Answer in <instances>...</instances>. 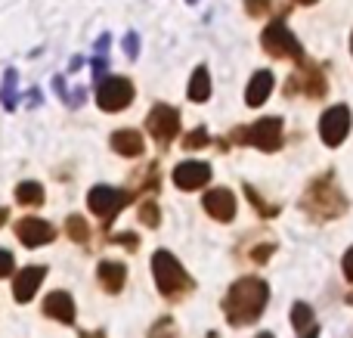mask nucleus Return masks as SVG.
I'll use <instances>...</instances> for the list:
<instances>
[{
  "instance_id": "f257e3e1",
  "label": "nucleus",
  "mask_w": 353,
  "mask_h": 338,
  "mask_svg": "<svg viewBox=\"0 0 353 338\" xmlns=\"http://www.w3.org/2000/svg\"><path fill=\"white\" fill-rule=\"evenodd\" d=\"M267 298H270V289L263 279H257V277L239 279V283H232L230 292H226V301H223L226 320H230L232 326L257 323V317L267 308Z\"/></svg>"
},
{
  "instance_id": "f03ea898",
  "label": "nucleus",
  "mask_w": 353,
  "mask_h": 338,
  "mask_svg": "<svg viewBox=\"0 0 353 338\" xmlns=\"http://www.w3.org/2000/svg\"><path fill=\"white\" fill-rule=\"evenodd\" d=\"M304 208L310 211V217L316 221H332V217H341L347 211V199L338 190L335 177L325 174V177H316L304 192Z\"/></svg>"
},
{
  "instance_id": "7ed1b4c3",
  "label": "nucleus",
  "mask_w": 353,
  "mask_h": 338,
  "mask_svg": "<svg viewBox=\"0 0 353 338\" xmlns=\"http://www.w3.org/2000/svg\"><path fill=\"white\" fill-rule=\"evenodd\" d=\"M152 273H155V286H159V292L165 298H171V301H176V298L189 295L192 292V279H189V273L180 267V261L174 258L171 252H155L152 255Z\"/></svg>"
},
{
  "instance_id": "20e7f679",
  "label": "nucleus",
  "mask_w": 353,
  "mask_h": 338,
  "mask_svg": "<svg viewBox=\"0 0 353 338\" xmlns=\"http://www.w3.org/2000/svg\"><path fill=\"white\" fill-rule=\"evenodd\" d=\"M261 47L267 50L270 56H276V59H294V62H304V47H301V41L292 34V28H288L282 19H276V22H270L267 28H263L261 34Z\"/></svg>"
},
{
  "instance_id": "39448f33",
  "label": "nucleus",
  "mask_w": 353,
  "mask_h": 338,
  "mask_svg": "<svg viewBox=\"0 0 353 338\" xmlns=\"http://www.w3.org/2000/svg\"><path fill=\"white\" fill-rule=\"evenodd\" d=\"M236 143H251V146L263 149V152H276L282 146V121L279 118H261L251 128H239L232 134Z\"/></svg>"
},
{
  "instance_id": "423d86ee",
  "label": "nucleus",
  "mask_w": 353,
  "mask_h": 338,
  "mask_svg": "<svg viewBox=\"0 0 353 338\" xmlns=\"http://www.w3.org/2000/svg\"><path fill=\"white\" fill-rule=\"evenodd\" d=\"M130 99H134V84H130L128 78H118V74H112V78H103L97 87V103L103 112H121L130 106Z\"/></svg>"
},
{
  "instance_id": "0eeeda50",
  "label": "nucleus",
  "mask_w": 353,
  "mask_h": 338,
  "mask_svg": "<svg viewBox=\"0 0 353 338\" xmlns=\"http://www.w3.org/2000/svg\"><path fill=\"white\" fill-rule=\"evenodd\" d=\"M130 202V192L124 190H112V186H93L90 196H87V205L97 217H103L105 223H112V217Z\"/></svg>"
},
{
  "instance_id": "6e6552de",
  "label": "nucleus",
  "mask_w": 353,
  "mask_h": 338,
  "mask_svg": "<svg viewBox=\"0 0 353 338\" xmlns=\"http://www.w3.org/2000/svg\"><path fill=\"white\" fill-rule=\"evenodd\" d=\"M350 134V109L347 106H332L319 118V137L325 146H341Z\"/></svg>"
},
{
  "instance_id": "1a4fd4ad",
  "label": "nucleus",
  "mask_w": 353,
  "mask_h": 338,
  "mask_svg": "<svg viewBox=\"0 0 353 338\" xmlns=\"http://www.w3.org/2000/svg\"><path fill=\"white\" fill-rule=\"evenodd\" d=\"M146 130L152 134V140L159 143V146H168V143L176 137V130H180V112H176L174 106H165V103L155 106L146 118Z\"/></svg>"
},
{
  "instance_id": "9d476101",
  "label": "nucleus",
  "mask_w": 353,
  "mask_h": 338,
  "mask_svg": "<svg viewBox=\"0 0 353 338\" xmlns=\"http://www.w3.org/2000/svg\"><path fill=\"white\" fill-rule=\"evenodd\" d=\"M16 236L22 246L28 248H37V246H47V242H53L56 230L50 227L47 221H41V217H25V221L16 223Z\"/></svg>"
},
{
  "instance_id": "9b49d317",
  "label": "nucleus",
  "mask_w": 353,
  "mask_h": 338,
  "mask_svg": "<svg viewBox=\"0 0 353 338\" xmlns=\"http://www.w3.org/2000/svg\"><path fill=\"white\" fill-rule=\"evenodd\" d=\"M208 180H211V168H208L205 161H183V165L174 168V183L186 192L201 190Z\"/></svg>"
},
{
  "instance_id": "f8f14e48",
  "label": "nucleus",
  "mask_w": 353,
  "mask_h": 338,
  "mask_svg": "<svg viewBox=\"0 0 353 338\" xmlns=\"http://www.w3.org/2000/svg\"><path fill=\"white\" fill-rule=\"evenodd\" d=\"M201 205H205L208 215H211L214 221H220V223H226V221L236 217V196H232L230 190H211Z\"/></svg>"
},
{
  "instance_id": "ddd939ff",
  "label": "nucleus",
  "mask_w": 353,
  "mask_h": 338,
  "mask_svg": "<svg viewBox=\"0 0 353 338\" xmlns=\"http://www.w3.org/2000/svg\"><path fill=\"white\" fill-rule=\"evenodd\" d=\"M43 317H53V320L72 326V323H74V301H72V295H68V292H50V295L43 298Z\"/></svg>"
},
{
  "instance_id": "4468645a",
  "label": "nucleus",
  "mask_w": 353,
  "mask_h": 338,
  "mask_svg": "<svg viewBox=\"0 0 353 338\" xmlns=\"http://www.w3.org/2000/svg\"><path fill=\"white\" fill-rule=\"evenodd\" d=\"M47 277V270L43 267H25L22 273H19L16 279H12V295H16V301H31L34 298V292L41 289V279Z\"/></svg>"
},
{
  "instance_id": "2eb2a0df",
  "label": "nucleus",
  "mask_w": 353,
  "mask_h": 338,
  "mask_svg": "<svg viewBox=\"0 0 353 338\" xmlns=\"http://www.w3.org/2000/svg\"><path fill=\"white\" fill-rule=\"evenodd\" d=\"M112 149H115L118 155H128V159H134V155H143V134L140 130H115L112 134Z\"/></svg>"
},
{
  "instance_id": "dca6fc26",
  "label": "nucleus",
  "mask_w": 353,
  "mask_h": 338,
  "mask_svg": "<svg viewBox=\"0 0 353 338\" xmlns=\"http://www.w3.org/2000/svg\"><path fill=\"white\" fill-rule=\"evenodd\" d=\"M97 273H99V283H103L105 292L115 295V292L124 289V279H128V267L124 264H118V261H103Z\"/></svg>"
},
{
  "instance_id": "f3484780",
  "label": "nucleus",
  "mask_w": 353,
  "mask_h": 338,
  "mask_svg": "<svg viewBox=\"0 0 353 338\" xmlns=\"http://www.w3.org/2000/svg\"><path fill=\"white\" fill-rule=\"evenodd\" d=\"M270 93H273V72H257L254 78H251L248 90H245V103L248 106H263Z\"/></svg>"
},
{
  "instance_id": "a211bd4d",
  "label": "nucleus",
  "mask_w": 353,
  "mask_h": 338,
  "mask_svg": "<svg viewBox=\"0 0 353 338\" xmlns=\"http://www.w3.org/2000/svg\"><path fill=\"white\" fill-rule=\"evenodd\" d=\"M211 97V74H208L205 66H199L192 72V81H189V99L192 103H205Z\"/></svg>"
},
{
  "instance_id": "6ab92c4d",
  "label": "nucleus",
  "mask_w": 353,
  "mask_h": 338,
  "mask_svg": "<svg viewBox=\"0 0 353 338\" xmlns=\"http://www.w3.org/2000/svg\"><path fill=\"white\" fill-rule=\"evenodd\" d=\"M16 202L19 205H28V208H37L43 202V186L34 183V180H22L16 186Z\"/></svg>"
},
{
  "instance_id": "aec40b11",
  "label": "nucleus",
  "mask_w": 353,
  "mask_h": 338,
  "mask_svg": "<svg viewBox=\"0 0 353 338\" xmlns=\"http://www.w3.org/2000/svg\"><path fill=\"white\" fill-rule=\"evenodd\" d=\"M304 66V93L307 97H323L325 93V78L313 62H301Z\"/></svg>"
},
{
  "instance_id": "412c9836",
  "label": "nucleus",
  "mask_w": 353,
  "mask_h": 338,
  "mask_svg": "<svg viewBox=\"0 0 353 338\" xmlns=\"http://www.w3.org/2000/svg\"><path fill=\"white\" fill-rule=\"evenodd\" d=\"M65 233L72 236L74 242H87V239H90V227H87V221L81 215L68 217V221H65Z\"/></svg>"
},
{
  "instance_id": "4be33fe9",
  "label": "nucleus",
  "mask_w": 353,
  "mask_h": 338,
  "mask_svg": "<svg viewBox=\"0 0 353 338\" xmlns=\"http://www.w3.org/2000/svg\"><path fill=\"white\" fill-rule=\"evenodd\" d=\"M292 323H294V329H298L301 335L307 332V329H313V310L307 308V304H294V310H292Z\"/></svg>"
},
{
  "instance_id": "5701e85b",
  "label": "nucleus",
  "mask_w": 353,
  "mask_h": 338,
  "mask_svg": "<svg viewBox=\"0 0 353 338\" xmlns=\"http://www.w3.org/2000/svg\"><path fill=\"white\" fill-rule=\"evenodd\" d=\"M140 221L146 223V227H159V221H161V211H159V205H155L152 199H146V202L140 205Z\"/></svg>"
},
{
  "instance_id": "b1692460",
  "label": "nucleus",
  "mask_w": 353,
  "mask_h": 338,
  "mask_svg": "<svg viewBox=\"0 0 353 338\" xmlns=\"http://www.w3.org/2000/svg\"><path fill=\"white\" fill-rule=\"evenodd\" d=\"M12 90H16V72H6L3 90H0V99H3L6 109H16V97H12Z\"/></svg>"
},
{
  "instance_id": "393cba45",
  "label": "nucleus",
  "mask_w": 353,
  "mask_h": 338,
  "mask_svg": "<svg viewBox=\"0 0 353 338\" xmlns=\"http://www.w3.org/2000/svg\"><path fill=\"white\" fill-rule=\"evenodd\" d=\"M245 192H248V199H251V202H254V208L261 211V215H267V217L279 215V208H273V205H267V202H263V199H261V192H257L254 186H245Z\"/></svg>"
},
{
  "instance_id": "a878e982",
  "label": "nucleus",
  "mask_w": 353,
  "mask_h": 338,
  "mask_svg": "<svg viewBox=\"0 0 353 338\" xmlns=\"http://www.w3.org/2000/svg\"><path fill=\"white\" fill-rule=\"evenodd\" d=\"M208 140H211V137H208V130H192V134H186L183 137V146L186 149H201V146H208Z\"/></svg>"
},
{
  "instance_id": "bb28decb",
  "label": "nucleus",
  "mask_w": 353,
  "mask_h": 338,
  "mask_svg": "<svg viewBox=\"0 0 353 338\" xmlns=\"http://www.w3.org/2000/svg\"><path fill=\"white\" fill-rule=\"evenodd\" d=\"M245 10H248V16H263L270 10V0H245Z\"/></svg>"
},
{
  "instance_id": "cd10ccee",
  "label": "nucleus",
  "mask_w": 353,
  "mask_h": 338,
  "mask_svg": "<svg viewBox=\"0 0 353 338\" xmlns=\"http://www.w3.org/2000/svg\"><path fill=\"white\" fill-rule=\"evenodd\" d=\"M12 270H16V264H12V255L6 252V248H0V279L10 277Z\"/></svg>"
},
{
  "instance_id": "c85d7f7f",
  "label": "nucleus",
  "mask_w": 353,
  "mask_h": 338,
  "mask_svg": "<svg viewBox=\"0 0 353 338\" xmlns=\"http://www.w3.org/2000/svg\"><path fill=\"white\" fill-rule=\"evenodd\" d=\"M270 255H273V246H261V248H254V252H251V258H254L257 264H263Z\"/></svg>"
},
{
  "instance_id": "c756f323",
  "label": "nucleus",
  "mask_w": 353,
  "mask_h": 338,
  "mask_svg": "<svg viewBox=\"0 0 353 338\" xmlns=\"http://www.w3.org/2000/svg\"><path fill=\"white\" fill-rule=\"evenodd\" d=\"M152 338H174V332H171V323H161V326H155V332H152Z\"/></svg>"
},
{
  "instance_id": "7c9ffc66",
  "label": "nucleus",
  "mask_w": 353,
  "mask_h": 338,
  "mask_svg": "<svg viewBox=\"0 0 353 338\" xmlns=\"http://www.w3.org/2000/svg\"><path fill=\"white\" fill-rule=\"evenodd\" d=\"M344 277L353 279V248H350L347 255H344Z\"/></svg>"
},
{
  "instance_id": "2f4dec72",
  "label": "nucleus",
  "mask_w": 353,
  "mask_h": 338,
  "mask_svg": "<svg viewBox=\"0 0 353 338\" xmlns=\"http://www.w3.org/2000/svg\"><path fill=\"white\" fill-rule=\"evenodd\" d=\"M124 47H128V53H130V56H137V34H128Z\"/></svg>"
},
{
  "instance_id": "473e14b6",
  "label": "nucleus",
  "mask_w": 353,
  "mask_h": 338,
  "mask_svg": "<svg viewBox=\"0 0 353 338\" xmlns=\"http://www.w3.org/2000/svg\"><path fill=\"white\" fill-rule=\"evenodd\" d=\"M81 338H105V335H103V332H84Z\"/></svg>"
},
{
  "instance_id": "72a5a7b5",
  "label": "nucleus",
  "mask_w": 353,
  "mask_h": 338,
  "mask_svg": "<svg viewBox=\"0 0 353 338\" xmlns=\"http://www.w3.org/2000/svg\"><path fill=\"white\" fill-rule=\"evenodd\" d=\"M304 335H307V338H316V329H307Z\"/></svg>"
},
{
  "instance_id": "f704fd0d",
  "label": "nucleus",
  "mask_w": 353,
  "mask_h": 338,
  "mask_svg": "<svg viewBox=\"0 0 353 338\" xmlns=\"http://www.w3.org/2000/svg\"><path fill=\"white\" fill-rule=\"evenodd\" d=\"M6 221V208H0V223H3Z\"/></svg>"
},
{
  "instance_id": "c9c22d12",
  "label": "nucleus",
  "mask_w": 353,
  "mask_h": 338,
  "mask_svg": "<svg viewBox=\"0 0 353 338\" xmlns=\"http://www.w3.org/2000/svg\"><path fill=\"white\" fill-rule=\"evenodd\" d=\"M257 338H276L273 332H261V335H257Z\"/></svg>"
},
{
  "instance_id": "e433bc0d",
  "label": "nucleus",
  "mask_w": 353,
  "mask_h": 338,
  "mask_svg": "<svg viewBox=\"0 0 353 338\" xmlns=\"http://www.w3.org/2000/svg\"><path fill=\"white\" fill-rule=\"evenodd\" d=\"M298 3H316V0H298Z\"/></svg>"
},
{
  "instance_id": "4c0bfd02",
  "label": "nucleus",
  "mask_w": 353,
  "mask_h": 338,
  "mask_svg": "<svg viewBox=\"0 0 353 338\" xmlns=\"http://www.w3.org/2000/svg\"><path fill=\"white\" fill-rule=\"evenodd\" d=\"M350 50H353V34H350Z\"/></svg>"
},
{
  "instance_id": "58836bf2",
  "label": "nucleus",
  "mask_w": 353,
  "mask_h": 338,
  "mask_svg": "<svg viewBox=\"0 0 353 338\" xmlns=\"http://www.w3.org/2000/svg\"><path fill=\"white\" fill-rule=\"evenodd\" d=\"M350 304H353V295H350Z\"/></svg>"
}]
</instances>
